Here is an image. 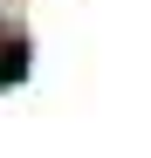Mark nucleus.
I'll use <instances>...</instances> for the list:
<instances>
[{
  "mask_svg": "<svg viewBox=\"0 0 151 158\" xmlns=\"http://www.w3.org/2000/svg\"><path fill=\"white\" fill-rule=\"evenodd\" d=\"M28 69H35V41H28V28H0V89L28 83Z\"/></svg>",
  "mask_w": 151,
  "mask_h": 158,
  "instance_id": "f257e3e1",
  "label": "nucleus"
},
{
  "mask_svg": "<svg viewBox=\"0 0 151 158\" xmlns=\"http://www.w3.org/2000/svg\"><path fill=\"white\" fill-rule=\"evenodd\" d=\"M0 28H7V21H0Z\"/></svg>",
  "mask_w": 151,
  "mask_h": 158,
  "instance_id": "f03ea898",
  "label": "nucleus"
}]
</instances>
